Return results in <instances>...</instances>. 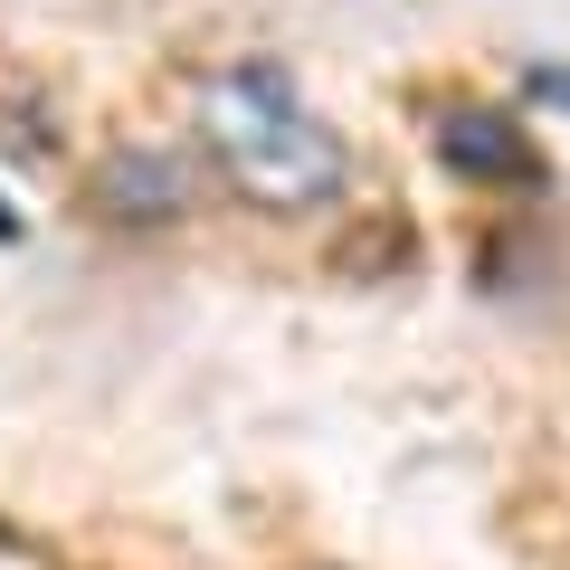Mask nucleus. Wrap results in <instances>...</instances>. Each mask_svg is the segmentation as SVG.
Instances as JSON below:
<instances>
[{"mask_svg":"<svg viewBox=\"0 0 570 570\" xmlns=\"http://www.w3.org/2000/svg\"><path fill=\"white\" fill-rule=\"evenodd\" d=\"M428 153H438L456 181L542 190V153H532L523 115H504V105H438V115H428Z\"/></svg>","mask_w":570,"mask_h":570,"instance_id":"nucleus-3","label":"nucleus"},{"mask_svg":"<svg viewBox=\"0 0 570 570\" xmlns=\"http://www.w3.org/2000/svg\"><path fill=\"white\" fill-rule=\"evenodd\" d=\"M0 238H20V219H10V209H0Z\"/></svg>","mask_w":570,"mask_h":570,"instance_id":"nucleus-5","label":"nucleus"},{"mask_svg":"<svg viewBox=\"0 0 570 570\" xmlns=\"http://www.w3.org/2000/svg\"><path fill=\"white\" fill-rule=\"evenodd\" d=\"M200 134H209V153H219V171L257 209H324V200H343V181H352L343 134H333V124L295 96V77L266 67V58H247V67H228V77L200 86Z\"/></svg>","mask_w":570,"mask_h":570,"instance_id":"nucleus-1","label":"nucleus"},{"mask_svg":"<svg viewBox=\"0 0 570 570\" xmlns=\"http://www.w3.org/2000/svg\"><path fill=\"white\" fill-rule=\"evenodd\" d=\"M523 96L532 105H570V67H523Z\"/></svg>","mask_w":570,"mask_h":570,"instance_id":"nucleus-4","label":"nucleus"},{"mask_svg":"<svg viewBox=\"0 0 570 570\" xmlns=\"http://www.w3.org/2000/svg\"><path fill=\"white\" fill-rule=\"evenodd\" d=\"M86 209L115 228H171L200 209V163L171 153V142H115L96 171H86Z\"/></svg>","mask_w":570,"mask_h":570,"instance_id":"nucleus-2","label":"nucleus"}]
</instances>
